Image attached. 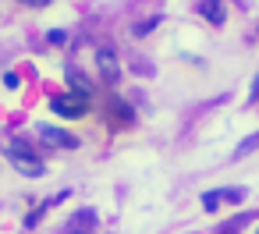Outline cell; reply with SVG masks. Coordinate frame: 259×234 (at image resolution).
Instances as JSON below:
<instances>
[{
    "label": "cell",
    "mask_w": 259,
    "mask_h": 234,
    "mask_svg": "<svg viewBox=\"0 0 259 234\" xmlns=\"http://www.w3.org/2000/svg\"><path fill=\"white\" fill-rule=\"evenodd\" d=\"M202 206H206V209H217V206H220V195H217V192H209V195L202 199Z\"/></svg>",
    "instance_id": "9c48e42d"
},
{
    "label": "cell",
    "mask_w": 259,
    "mask_h": 234,
    "mask_svg": "<svg viewBox=\"0 0 259 234\" xmlns=\"http://www.w3.org/2000/svg\"><path fill=\"white\" fill-rule=\"evenodd\" d=\"M36 135H39V142L47 146V149H75L78 146V138L75 135H68V131H57V128H50V124H39L36 128Z\"/></svg>",
    "instance_id": "3957f363"
},
{
    "label": "cell",
    "mask_w": 259,
    "mask_h": 234,
    "mask_svg": "<svg viewBox=\"0 0 259 234\" xmlns=\"http://www.w3.org/2000/svg\"><path fill=\"white\" fill-rule=\"evenodd\" d=\"M96 68H100V78H103V82H117L121 64H117L114 46H100V50H96Z\"/></svg>",
    "instance_id": "277c9868"
},
{
    "label": "cell",
    "mask_w": 259,
    "mask_h": 234,
    "mask_svg": "<svg viewBox=\"0 0 259 234\" xmlns=\"http://www.w3.org/2000/svg\"><path fill=\"white\" fill-rule=\"evenodd\" d=\"M68 85H71V92H78V96H93V82H85L82 78V71H68Z\"/></svg>",
    "instance_id": "8992f818"
},
{
    "label": "cell",
    "mask_w": 259,
    "mask_h": 234,
    "mask_svg": "<svg viewBox=\"0 0 259 234\" xmlns=\"http://www.w3.org/2000/svg\"><path fill=\"white\" fill-rule=\"evenodd\" d=\"M47 43H68V32L64 29H50L47 32Z\"/></svg>",
    "instance_id": "ba28073f"
},
{
    "label": "cell",
    "mask_w": 259,
    "mask_h": 234,
    "mask_svg": "<svg viewBox=\"0 0 259 234\" xmlns=\"http://www.w3.org/2000/svg\"><path fill=\"white\" fill-rule=\"evenodd\" d=\"M156 25H160V18H149V22H139V25H135L132 32H135V36H146V32H153Z\"/></svg>",
    "instance_id": "52a82bcc"
},
{
    "label": "cell",
    "mask_w": 259,
    "mask_h": 234,
    "mask_svg": "<svg viewBox=\"0 0 259 234\" xmlns=\"http://www.w3.org/2000/svg\"><path fill=\"white\" fill-rule=\"evenodd\" d=\"M50 107H54L57 117H82V114L89 110V100L78 96V92H64V96H54Z\"/></svg>",
    "instance_id": "7a4b0ae2"
},
{
    "label": "cell",
    "mask_w": 259,
    "mask_h": 234,
    "mask_svg": "<svg viewBox=\"0 0 259 234\" xmlns=\"http://www.w3.org/2000/svg\"><path fill=\"white\" fill-rule=\"evenodd\" d=\"M75 234H82V230H75Z\"/></svg>",
    "instance_id": "8fae6325"
},
{
    "label": "cell",
    "mask_w": 259,
    "mask_h": 234,
    "mask_svg": "<svg viewBox=\"0 0 259 234\" xmlns=\"http://www.w3.org/2000/svg\"><path fill=\"white\" fill-rule=\"evenodd\" d=\"M22 4H32V8H43V4H50V0H22Z\"/></svg>",
    "instance_id": "30bf717a"
},
{
    "label": "cell",
    "mask_w": 259,
    "mask_h": 234,
    "mask_svg": "<svg viewBox=\"0 0 259 234\" xmlns=\"http://www.w3.org/2000/svg\"><path fill=\"white\" fill-rule=\"evenodd\" d=\"M8 156H11V163H15L22 174H32V177L43 174V163L36 160V153H32L25 142H11V146H8Z\"/></svg>",
    "instance_id": "6da1fadb"
},
{
    "label": "cell",
    "mask_w": 259,
    "mask_h": 234,
    "mask_svg": "<svg viewBox=\"0 0 259 234\" xmlns=\"http://www.w3.org/2000/svg\"><path fill=\"white\" fill-rule=\"evenodd\" d=\"M199 11H202V18H209L213 25H224V18H227L224 0H202V4H199Z\"/></svg>",
    "instance_id": "5b68a950"
}]
</instances>
